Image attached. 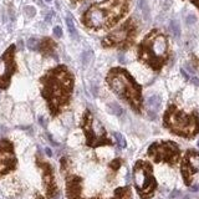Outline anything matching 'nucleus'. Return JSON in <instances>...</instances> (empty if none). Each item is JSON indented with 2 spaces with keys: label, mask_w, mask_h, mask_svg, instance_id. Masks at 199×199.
Listing matches in <instances>:
<instances>
[{
  "label": "nucleus",
  "mask_w": 199,
  "mask_h": 199,
  "mask_svg": "<svg viewBox=\"0 0 199 199\" xmlns=\"http://www.w3.org/2000/svg\"><path fill=\"white\" fill-rule=\"evenodd\" d=\"M41 93L47 101L52 116L69 103L74 88V76L65 66H57L41 78Z\"/></svg>",
  "instance_id": "f257e3e1"
},
{
  "label": "nucleus",
  "mask_w": 199,
  "mask_h": 199,
  "mask_svg": "<svg viewBox=\"0 0 199 199\" xmlns=\"http://www.w3.org/2000/svg\"><path fill=\"white\" fill-rule=\"evenodd\" d=\"M106 81L112 91L119 98L124 100L137 113L142 110V87L127 70L121 67H114L110 70Z\"/></svg>",
  "instance_id": "f03ea898"
},
{
  "label": "nucleus",
  "mask_w": 199,
  "mask_h": 199,
  "mask_svg": "<svg viewBox=\"0 0 199 199\" xmlns=\"http://www.w3.org/2000/svg\"><path fill=\"white\" fill-rule=\"evenodd\" d=\"M138 59L159 71L168 59V40L157 30L151 31L138 46Z\"/></svg>",
  "instance_id": "7ed1b4c3"
},
{
  "label": "nucleus",
  "mask_w": 199,
  "mask_h": 199,
  "mask_svg": "<svg viewBox=\"0 0 199 199\" xmlns=\"http://www.w3.org/2000/svg\"><path fill=\"white\" fill-rule=\"evenodd\" d=\"M164 127L180 137L192 138L199 132V121L195 113L185 114L176 106H169L163 117Z\"/></svg>",
  "instance_id": "20e7f679"
},
{
  "label": "nucleus",
  "mask_w": 199,
  "mask_h": 199,
  "mask_svg": "<svg viewBox=\"0 0 199 199\" xmlns=\"http://www.w3.org/2000/svg\"><path fill=\"white\" fill-rule=\"evenodd\" d=\"M81 127L86 136V144L88 147L96 148L100 146H112L113 144V142L107 138L106 130L102 123L97 118H95L88 110L83 113Z\"/></svg>",
  "instance_id": "39448f33"
},
{
  "label": "nucleus",
  "mask_w": 199,
  "mask_h": 199,
  "mask_svg": "<svg viewBox=\"0 0 199 199\" xmlns=\"http://www.w3.org/2000/svg\"><path fill=\"white\" fill-rule=\"evenodd\" d=\"M133 180L135 187L141 198L148 199L153 197L157 182L153 177V168L148 162L138 161L133 167Z\"/></svg>",
  "instance_id": "423d86ee"
},
{
  "label": "nucleus",
  "mask_w": 199,
  "mask_h": 199,
  "mask_svg": "<svg viewBox=\"0 0 199 199\" xmlns=\"http://www.w3.org/2000/svg\"><path fill=\"white\" fill-rule=\"evenodd\" d=\"M137 35V25L135 21L130 19L124 24H122L119 27H117L114 31L102 40V45L105 47H113V46H121L127 47L135 40V36Z\"/></svg>",
  "instance_id": "0eeeda50"
},
{
  "label": "nucleus",
  "mask_w": 199,
  "mask_h": 199,
  "mask_svg": "<svg viewBox=\"0 0 199 199\" xmlns=\"http://www.w3.org/2000/svg\"><path fill=\"white\" fill-rule=\"evenodd\" d=\"M148 156L154 162H167L169 164L177 163L179 159L180 151L178 144L171 141L156 142L148 148Z\"/></svg>",
  "instance_id": "6e6552de"
},
{
  "label": "nucleus",
  "mask_w": 199,
  "mask_h": 199,
  "mask_svg": "<svg viewBox=\"0 0 199 199\" xmlns=\"http://www.w3.org/2000/svg\"><path fill=\"white\" fill-rule=\"evenodd\" d=\"M131 0H103L98 4L107 20V27H111L121 20L130 9Z\"/></svg>",
  "instance_id": "1a4fd4ad"
},
{
  "label": "nucleus",
  "mask_w": 199,
  "mask_h": 199,
  "mask_svg": "<svg viewBox=\"0 0 199 199\" xmlns=\"http://www.w3.org/2000/svg\"><path fill=\"white\" fill-rule=\"evenodd\" d=\"M15 45H11L0 59V88H7L10 83V78L16 71L15 65Z\"/></svg>",
  "instance_id": "9d476101"
},
{
  "label": "nucleus",
  "mask_w": 199,
  "mask_h": 199,
  "mask_svg": "<svg viewBox=\"0 0 199 199\" xmlns=\"http://www.w3.org/2000/svg\"><path fill=\"white\" fill-rule=\"evenodd\" d=\"M16 167V157L13 143L8 140L0 141V176H4Z\"/></svg>",
  "instance_id": "9b49d317"
},
{
  "label": "nucleus",
  "mask_w": 199,
  "mask_h": 199,
  "mask_svg": "<svg viewBox=\"0 0 199 199\" xmlns=\"http://www.w3.org/2000/svg\"><path fill=\"white\" fill-rule=\"evenodd\" d=\"M180 171H182L184 183L187 185H189L192 182L193 174L199 172V152H197L194 149L187 151V153L182 161Z\"/></svg>",
  "instance_id": "f8f14e48"
},
{
  "label": "nucleus",
  "mask_w": 199,
  "mask_h": 199,
  "mask_svg": "<svg viewBox=\"0 0 199 199\" xmlns=\"http://www.w3.org/2000/svg\"><path fill=\"white\" fill-rule=\"evenodd\" d=\"M82 21L87 27H91V29L107 27L106 16L103 14V11H102V9L98 7V4L92 5V7L86 11L85 15H83Z\"/></svg>",
  "instance_id": "ddd939ff"
},
{
  "label": "nucleus",
  "mask_w": 199,
  "mask_h": 199,
  "mask_svg": "<svg viewBox=\"0 0 199 199\" xmlns=\"http://www.w3.org/2000/svg\"><path fill=\"white\" fill-rule=\"evenodd\" d=\"M38 164L41 169H43V179H44V187L46 190V197L52 198L57 193V187L55 183V178H54L52 168L49 163L43 162V161H39Z\"/></svg>",
  "instance_id": "4468645a"
},
{
  "label": "nucleus",
  "mask_w": 199,
  "mask_h": 199,
  "mask_svg": "<svg viewBox=\"0 0 199 199\" xmlns=\"http://www.w3.org/2000/svg\"><path fill=\"white\" fill-rule=\"evenodd\" d=\"M82 179L77 176H70L66 179V195L67 199H81Z\"/></svg>",
  "instance_id": "2eb2a0df"
},
{
  "label": "nucleus",
  "mask_w": 199,
  "mask_h": 199,
  "mask_svg": "<svg viewBox=\"0 0 199 199\" xmlns=\"http://www.w3.org/2000/svg\"><path fill=\"white\" fill-rule=\"evenodd\" d=\"M161 105H162V98L159 97L158 95H153V96H151V97L147 100L146 102V106L148 108V116L154 119L157 117V112L159 111V108H161Z\"/></svg>",
  "instance_id": "dca6fc26"
},
{
  "label": "nucleus",
  "mask_w": 199,
  "mask_h": 199,
  "mask_svg": "<svg viewBox=\"0 0 199 199\" xmlns=\"http://www.w3.org/2000/svg\"><path fill=\"white\" fill-rule=\"evenodd\" d=\"M97 199V198H92ZM111 199H132V193L130 187H122V188H117L114 190V197Z\"/></svg>",
  "instance_id": "f3484780"
},
{
  "label": "nucleus",
  "mask_w": 199,
  "mask_h": 199,
  "mask_svg": "<svg viewBox=\"0 0 199 199\" xmlns=\"http://www.w3.org/2000/svg\"><path fill=\"white\" fill-rule=\"evenodd\" d=\"M55 49V43L50 39H45L43 40V43H40V47L39 50H41L44 54H51Z\"/></svg>",
  "instance_id": "a211bd4d"
},
{
  "label": "nucleus",
  "mask_w": 199,
  "mask_h": 199,
  "mask_svg": "<svg viewBox=\"0 0 199 199\" xmlns=\"http://www.w3.org/2000/svg\"><path fill=\"white\" fill-rule=\"evenodd\" d=\"M107 108H108V111H110L112 114H116V116H121L122 112H123L122 107L119 106L118 103H116V102H111V103H108Z\"/></svg>",
  "instance_id": "6ab92c4d"
},
{
  "label": "nucleus",
  "mask_w": 199,
  "mask_h": 199,
  "mask_svg": "<svg viewBox=\"0 0 199 199\" xmlns=\"http://www.w3.org/2000/svg\"><path fill=\"white\" fill-rule=\"evenodd\" d=\"M66 25H67V29H69V33L71 35V38L72 39H77V31H76V27L74 25V21H72V19L70 16L66 17Z\"/></svg>",
  "instance_id": "aec40b11"
},
{
  "label": "nucleus",
  "mask_w": 199,
  "mask_h": 199,
  "mask_svg": "<svg viewBox=\"0 0 199 199\" xmlns=\"http://www.w3.org/2000/svg\"><path fill=\"white\" fill-rule=\"evenodd\" d=\"M140 8L142 10V13L144 15V19H149V8H148V3L147 0H140Z\"/></svg>",
  "instance_id": "412c9836"
},
{
  "label": "nucleus",
  "mask_w": 199,
  "mask_h": 199,
  "mask_svg": "<svg viewBox=\"0 0 199 199\" xmlns=\"http://www.w3.org/2000/svg\"><path fill=\"white\" fill-rule=\"evenodd\" d=\"M171 31H172V34L176 36V38H179L180 36V26H179V22L178 21H176V20H173V21H171Z\"/></svg>",
  "instance_id": "4be33fe9"
},
{
  "label": "nucleus",
  "mask_w": 199,
  "mask_h": 199,
  "mask_svg": "<svg viewBox=\"0 0 199 199\" xmlns=\"http://www.w3.org/2000/svg\"><path fill=\"white\" fill-rule=\"evenodd\" d=\"M26 45H27L29 49H30V50H33V51L39 50V47H40V43H39V40H38V39H35V38H30V39L27 40Z\"/></svg>",
  "instance_id": "5701e85b"
},
{
  "label": "nucleus",
  "mask_w": 199,
  "mask_h": 199,
  "mask_svg": "<svg viewBox=\"0 0 199 199\" xmlns=\"http://www.w3.org/2000/svg\"><path fill=\"white\" fill-rule=\"evenodd\" d=\"M114 138H116V142L117 144L119 146V148H126V146H127V143H126V140H124V137L119 133V132H114Z\"/></svg>",
  "instance_id": "b1692460"
},
{
  "label": "nucleus",
  "mask_w": 199,
  "mask_h": 199,
  "mask_svg": "<svg viewBox=\"0 0 199 199\" xmlns=\"http://www.w3.org/2000/svg\"><path fill=\"white\" fill-rule=\"evenodd\" d=\"M92 51H85L82 54V56H81V59H82V64L83 65H88V62L91 61V59H92Z\"/></svg>",
  "instance_id": "393cba45"
},
{
  "label": "nucleus",
  "mask_w": 199,
  "mask_h": 199,
  "mask_svg": "<svg viewBox=\"0 0 199 199\" xmlns=\"http://www.w3.org/2000/svg\"><path fill=\"white\" fill-rule=\"evenodd\" d=\"M25 14L29 16V17H33L35 16L36 14V9L34 7H25Z\"/></svg>",
  "instance_id": "a878e982"
},
{
  "label": "nucleus",
  "mask_w": 199,
  "mask_h": 199,
  "mask_svg": "<svg viewBox=\"0 0 199 199\" xmlns=\"http://www.w3.org/2000/svg\"><path fill=\"white\" fill-rule=\"evenodd\" d=\"M110 167L112 168L113 171H117L118 168L121 167V159H114V161H112L111 164H110Z\"/></svg>",
  "instance_id": "bb28decb"
},
{
  "label": "nucleus",
  "mask_w": 199,
  "mask_h": 199,
  "mask_svg": "<svg viewBox=\"0 0 199 199\" xmlns=\"http://www.w3.org/2000/svg\"><path fill=\"white\" fill-rule=\"evenodd\" d=\"M54 35H55L56 38H61L62 36V29L60 26H55L54 27Z\"/></svg>",
  "instance_id": "cd10ccee"
},
{
  "label": "nucleus",
  "mask_w": 199,
  "mask_h": 199,
  "mask_svg": "<svg viewBox=\"0 0 199 199\" xmlns=\"http://www.w3.org/2000/svg\"><path fill=\"white\" fill-rule=\"evenodd\" d=\"M185 21H187L188 25H192V24H194L197 21V17L194 15H188V16H187V20Z\"/></svg>",
  "instance_id": "c85d7f7f"
},
{
  "label": "nucleus",
  "mask_w": 199,
  "mask_h": 199,
  "mask_svg": "<svg viewBox=\"0 0 199 199\" xmlns=\"http://www.w3.org/2000/svg\"><path fill=\"white\" fill-rule=\"evenodd\" d=\"M179 195H180V192H179V190H173V192L171 193L169 197H171V199H174V198H178Z\"/></svg>",
  "instance_id": "c756f323"
},
{
  "label": "nucleus",
  "mask_w": 199,
  "mask_h": 199,
  "mask_svg": "<svg viewBox=\"0 0 199 199\" xmlns=\"http://www.w3.org/2000/svg\"><path fill=\"white\" fill-rule=\"evenodd\" d=\"M190 190H192V192H198V190H199V185H198V184L192 185V187H190Z\"/></svg>",
  "instance_id": "7c9ffc66"
},
{
  "label": "nucleus",
  "mask_w": 199,
  "mask_h": 199,
  "mask_svg": "<svg viewBox=\"0 0 199 199\" xmlns=\"http://www.w3.org/2000/svg\"><path fill=\"white\" fill-rule=\"evenodd\" d=\"M45 152H46L47 156H50V157L52 156V152H51V149H50V148H46V149H45Z\"/></svg>",
  "instance_id": "2f4dec72"
},
{
  "label": "nucleus",
  "mask_w": 199,
  "mask_h": 199,
  "mask_svg": "<svg viewBox=\"0 0 199 199\" xmlns=\"http://www.w3.org/2000/svg\"><path fill=\"white\" fill-rule=\"evenodd\" d=\"M192 3H193V4H194V5H195V7H197V8L199 9V0H192Z\"/></svg>",
  "instance_id": "473e14b6"
},
{
  "label": "nucleus",
  "mask_w": 199,
  "mask_h": 199,
  "mask_svg": "<svg viewBox=\"0 0 199 199\" xmlns=\"http://www.w3.org/2000/svg\"><path fill=\"white\" fill-rule=\"evenodd\" d=\"M182 75H183L184 77H185V80H188V78H189V76L185 74V71H184V70H182Z\"/></svg>",
  "instance_id": "72a5a7b5"
},
{
  "label": "nucleus",
  "mask_w": 199,
  "mask_h": 199,
  "mask_svg": "<svg viewBox=\"0 0 199 199\" xmlns=\"http://www.w3.org/2000/svg\"><path fill=\"white\" fill-rule=\"evenodd\" d=\"M193 83H195V85H199V80H198V78H193Z\"/></svg>",
  "instance_id": "f704fd0d"
},
{
  "label": "nucleus",
  "mask_w": 199,
  "mask_h": 199,
  "mask_svg": "<svg viewBox=\"0 0 199 199\" xmlns=\"http://www.w3.org/2000/svg\"><path fill=\"white\" fill-rule=\"evenodd\" d=\"M119 60H121V62H122V64H124V62H126V61H124V59H123V56H122V55H121V56H119Z\"/></svg>",
  "instance_id": "c9c22d12"
},
{
  "label": "nucleus",
  "mask_w": 199,
  "mask_h": 199,
  "mask_svg": "<svg viewBox=\"0 0 199 199\" xmlns=\"http://www.w3.org/2000/svg\"><path fill=\"white\" fill-rule=\"evenodd\" d=\"M183 199H189V197H188V195H185V197H184Z\"/></svg>",
  "instance_id": "e433bc0d"
},
{
  "label": "nucleus",
  "mask_w": 199,
  "mask_h": 199,
  "mask_svg": "<svg viewBox=\"0 0 199 199\" xmlns=\"http://www.w3.org/2000/svg\"><path fill=\"white\" fill-rule=\"evenodd\" d=\"M45 1H47V3H50V1H51V0H45Z\"/></svg>",
  "instance_id": "4c0bfd02"
},
{
  "label": "nucleus",
  "mask_w": 199,
  "mask_h": 199,
  "mask_svg": "<svg viewBox=\"0 0 199 199\" xmlns=\"http://www.w3.org/2000/svg\"><path fill=\"white\" fill-rule=\"evenodd\" d=\"M198 147H199V141H198Z\"/></svg>",
  "instance_id": "58836bf2"
}]
</instances>
